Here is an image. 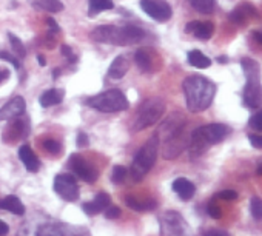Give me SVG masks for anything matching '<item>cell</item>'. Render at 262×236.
Segmentation results:
<instances>
[{
    "label": "cell",
    "mask_w": 262,
    "mask_h": 236,
    "mask_svg": "<svg viewBox=\"0 0 262 236\" xmlns=\"http://www.w3.org/2000/svg\"><path fill=\"white\" fill-rule=\"evenodd\" d=\"M184 94L191 113L204 111L210 106L216 94V85L204 76H190L184 80Z\"/></svg>",
    "instance_id": "cell-1"
},
{
    "label": "cell",
    "mask_w": 262,
    "mask_h": 236,
    "mask_svg": "<svg viewBox=\"0 0 262 236\" xmlns=\"http://www.w3.org/2000/svg\"><path fill=\"white\" fill-rule=\"evenodd\" d=\"M91 37L99 44H111V45H133L141 42L145 37V33L139 27L126 25V27H113V25H102L97 27Z\"/></svg>",
    "instance_id": "cell-2"
},
{
    "label": "cell",
    "mask_w": 262,
    "mask_h": 236,
    "mask_svg": "<svg viewBox=\"0 0 262 236\" xmlns=\"http://www.w3.org/2000/svg\"><path fill=\"white\" fill-rule=\"evenodd\" d=\"M241 67L247 79L244 88V103L248 108H257L262 105V85H260L259 63L250 57H244L241 60Z\"/></svg>",
    "instance_id": "cell-3"
},
{
    "label": "cell",
    "mask_w": 262,
    "mask_h": 236,
    "mask_svg": "<svg viewBox=\"0 0 262 236\" xmlns=\"http://www.w3.org/2000/svg\"><path fill=\"white\" fill-rule=\"evenodd\" d=\"M159 153V139L156 135H153L138 152L133 164H131V175H133L135 181H141L156 164Z\"/></svg>",
    "instance_id": "cell-4"
},
{
    "label": "cell",
    "mask_w": 262,
    "mask_h": 236,
    "mask_svg": "<svg viewBox=\"0 0 262 236\" xmlns=\"http://www.w3.org/2000/svg\"><path fill=\"white\" fill-rule=\"evenodd\" d=\"M165 113V103L159 97H151L145 100L136 114V121H135V132L145 130L151 125H155Z\"/></svg>",
    "instance_id": "cell-5"
},
{
    "label": "cell",
    "mask_w": 262,
    "mask_h": 236,
    "mask_svg": "<svg viewBox=\"0 0 262 236\" xmlns=\"http://www.w3.org/2000/svg\"><path fill=\"white\" fill-rule=\"evenodd\" d=\"M90 106L103 113H117L128 108V99L120 90H108L86 100Z\"/></svg>",
    "instance_id": "cell-6"
},
{
    "label": "cell",
    "mask_w": 262,
    "mask_h": 236,
    "mask_svg": "<svg viewBox=\"0 0 262 236\" xmlns=\"http://www.w3.org/2000/svg\"><path fill=\"white\" fill-rule=\"evenodd\" d=\"M185 125H187V119L182 113H173L170 114L167 119L161 124L159 130L155 133L159 139V145L179 136L181 133H184L185 130Z\"/></svg>",
    "instance_id": "cell-7"
},
{
    "label": "cell",
    "mask_w": 262,
    "mask_h": 236,
    "mask_svg": "<svg viewBox=\"0 0 262 236\" xmlns=\"http://www.w3.org/2000/svg\"><path fill=\"white\" fill-rule=\"evenodd\" d=\"M161 236H191V230L179 213L167 211L161 218Z\"/></svg>",
    "instance_id": "cell-8"
},
{
    "label": "cell",
    "mask_w": 262,
    "mask_h": 236,
    "mask_svg": "<svg viewBox=\"0 0 262 236\" xmlns=\"http://www.w3.org/2000/svg\"><path fill=\"white\" fill-rule=\"evenodd\" d=\"M37 236H91L82 225H71L67 222H47L39 225Z\"/></svg>",
    "instance_id": "cell-9"
},
{
    "label": "cell",
    "mask_w": 262,
    "mask_h": 236,
    "mask_svg": "<svg viewBox=\"0 0 262 236\" xmlns=\"http://www.w3.org/2000/svg\"><path fill=\"white\" fill-rule=\"evenodd\" d=\"M54 190L60 198L70 202L77 201L80 195L77 181L73 175H57L54 179Z\"/></svg>",
    "instance_id": "cell-10"
},
{
    "label": "cell",
    "mask_w": 262,
    "mask_h": 236,
    "mask_svg": "<svg viewBox=\"0 0 262 236\" xmlns=\"http://www.w3.org/2000/svg\"><path fill=\"white\" fill-rule=\"evenodd\" d=\"M141 8L156 22H168L173 14L165 0H141Z\"/></svg>",
    "instance_id": "cell-11"
},
{
    "label": "cell",
    "mask_w": 262,
    "mask_h": 236,
    "mask_svg": "<svg viewBox=\"0 0 262 236\" xmlns=\"http://www.w3.org/2000/svg\"><path fill=\"white\" fill-rule=\"evenodd\" d=\"M194 133L210 147V145L222 142L228 136L230 128L227 125H224V124H210V125L196 128Z\"/></svg>",
    "instance_id": "cell-12"
},
{
    "label": "cell",
    "mask_w": 262,
    "mask_h": 236,
    "mask_svg": "<svg viewBox=\"0 0 262 236\" xmlns=\"http://www.w3.org/2000/svg\"><path fill=\"white\" fill-rule=\"evenodd\" d=\"M70 168L74 171L76 176L82 178L83 181H86L90 184L96 182V179L99 176L97 170L90 162H86L82 156H79V155H73L70 158Z\"/></svg>",
    "instance_id": "cell-13"
},
{
    "label": "cell",
    "mask_w": 262,
    "mask_h": 236,
    "mask_svg": "<svg viewBox=\"0 0 262 236\" xmlns=\"http://www.w3.org/2000/svg\"><path fill=\"white\" fill-rule=\"evenodd\" d=\"M161 145H162V156L165 159H174L188 147V141H187L185 133H181L179 136H176V138H173V139H170Z\"/></svg>",
    "instance_id": "cell-14"
},
{
    "label": "cell",
    "mask_w": 262,
    "mask_h": 236,
    "mask_svg": "<svg viewBox=\"0 0 262 236\" xmlns=\"http://www.w3.org/2000/svg\"><path fill=\"white\" fill-rule=\"evenodd\" d=\"M24 113H25V100L24 97L17 96L0 110V121H13L16 117L22 116Z\"/></svg>",
    "instance_id": "cell-15"
},
{
    "label": "cell",
    "mask_w": 262,
    "mask_h": 236,
    "mask_svg": "<svg viewBox=\"0 0 262 236\" xmlns=\"http://www.w3.org/2000/svg\"><path fill=\"white\" fill-rule=\"evenodd\" d=\"M111 199L108 193H99L91 202H85L82 205V210L88 214V216H94L100 211H103L108 205H110Z\"/></svg>",
    "instance_id": "cell-16"
},
{
    "label": "cell",
    "mask_w": 262,
    "mask_h": 236,
    "mask_svg": "<svg viewBox=\"0 0 262 236\" xmlns=\"http://www.w3.org/2000/svg\"><path fill=\"white\" fill-rule=\"evenodd\" d=\"M185 31L188 34H194L196 37L207 40V39H210L213 36L214 27H213L211 22H190L185 27Z\"/></svg>",
    "instance_id": "cell-17"
},
{
    "label": "cell",
    "mask_w": 262,
    "mask_h": 236,
    "mask_svg": "<svg viewBox=\"0 0 262 236\" xmlns=\"http://www.w3.org/2000/svg\"><path fill=\"white\" fill-rule=\"evenodd\" d=\"M19 158H20L22 164L25 165V168H27L28 171H31V173L39 171V168H40V162H39V159H37L36 153L31 150V147H30V145H22V147L19 148Z\"/></svg>",
    "instance_id": "cell-18"
},
{
    "label": "cell",
    "mask_w": 262,
    "mask_h": 236,
    "mask_svg": "<svg viewBox=\"0 0 262 236\" xmlns=\"http://www.w3.org/2000/svg\"><path fill=\"white\" fill-rule=\"evenodd\" d=\"M257 16V11L250 5V4H239L237 8H234L230 14V20L241 25V24H245L247 19L250 17H256Z\"/></svg>",
    "instance_id": "cell-19"
},
{
    "label": "cell",
    "mask_w": 262,
    "mask_h": 236,
    "mask_svg": "<svg viewBox=\"0 0 262 236\" xmlns=\"http://www.w3.org/2000/svg\"><path fill=\"white\" fill-rule=\"evenodd\" d=\"M173 190H174V193H176L181 199H184V201L191 199V198L194 196V193H196L194 184L190 182V181L185 179V178H178V179L173 182Z\"/></svg>",
    "instance_id": "cell-20"
},
{
    "label": "cell",
    "mask_w": 262,
    "mask_h": 236,
    "mask_svg": "<svg viewBox=\"0 0 262 236\" xmlns=\"http://www.w3.org/2000/svg\"><path fill=\"white\" fill-rule=\"evenodd\" d=\"M128 68H129V62L125 56H117L111 65H110V70H108V77L110 79H114V80H119L122 79L126 73H128Z\"/></svg>",
    "instance_id": "cell-21"
},
{
    "label": "cell",
    "mask_w": 262,
    "mask_h": 236,
    "mask_svg": "<svg viewBox=\"0 0 262 236\" xmlns=\"http://www.w3.org/2000/svg\"><path fill=\"white\" fill-rule=\"evenodd\" d=\"M0 210H7L10 213H14L17 216H24L25 214V205L24 202L14 196V195H10L4 199H0Z\"/></svg>",
    "instance_id": "cell-22"
},
{
    "label": "cell",
    "mask_w": 262,
    "mask_h": 236,
    "mask_svg": "<svg viewBox=\"0 0 262 236\" xmlns=\"http://www.w3.org/2000/svg\"><path fill=\"white\" fill-rule=\"evenodd\" d=\"M65 93L62 90H57V88H53V90H47L42 96H40V105L43 108H48V106H54L57 103L62 102Z\"/></svg>",
    "instance_id": "cell-23"
},
{
    "label": "cell",
    "mask_w": 262,
    "mask_h": 236,
    "mask_svg": "<svg viewBox=\"0 0 262 236\" xmlns=\"http://www.w3.org/2000/svg\"><path fill=\"white\" fill-rule=\"evenodd\" d=\"M33 7L47 13H60L63 10V4L60 0H33Z\"/></svg>",
    "instance_id": "cell-24"
},
{
    "label": "cell",
    "mask_w": 262,
    "mask_h": 236,
    "mask_svg": "<svg viewBox=\"0 0 262 236\" xmlns=\"http://www.w3.org/2000/svg\"><path fill=\"white\" fill-rule=\"evenodd\" d=\"M125 202L129 208H133L136 211H147V210H155L156 208V201L153 199H147V201H139L136 198H131V196H126L125 198Z\"/></svg>",
    "instance_id": "cell-25"
},
{
    "label": "cell",
    "mask_w": 262,
    "mask_h": 236,
    "mask_svg": "<svg viewBox=\"0 0 262 236\" xmlns=\"http://www.w3.org/2000/svg\"><path fill=\"white\" fill-rule=\"evenodd\" d=\"M188 62H190V65H193L196 68H201V70L208 68L211 65V60L204 53H201L198 50H193V51L188 53Z\"/></svg>",
    "instance_id": "cell-26"
},
{
    "label": "cell",
    "mask_w": 262,
    "mask_h": 236,
    "mask_svg": "<svg viewBox=\"0 0 262 236\" xmlns=\"http://www.w3.org/2000/svg\"><path fill=\"white\" fill-rule=\"evenodd\" d=\"M135 60H136L138 67H139L144 73H147V71L151 70V56H150V51H148V50H145V48L138 50L136 54H135Z\"/></svg>",
    "instance_id": "cell-27"
},
{
    "label": "cell",
    "mask_w": 262,
    "mask_h": 236,
    "mask_svg": "<svg viewBox=\"0 0 262 236\" xmlns=\"http://www.w3.org/2000/svg\"><path fill=\"white\" fill-rule=\"evenodd\" d=\"M88 7H90V16H94V14L113 10L114 4H113V0H90Z\"/></svg>",
    "instance_id": "cell-28"
},
{
    "label": "cell",
    "mask_w": 262,
    "mask_h": 236,
    "mask_svg": "<svg viewBox=\"0 0 262 236\" xmlns=\"http://www.w3.org/2000/svg\"><path fill=\"white\" fill-rule=\"evenodd\" d=\"M191 5L202 14H211L214 10V0H191Z\"/></svg>",
    "instance_id": "cell-29"
},
{
    "label": "cell",
    "mask_w": 262,
    "mask_h": 236,
    "mask_svg": "<svg viewBox=\"0 0 262 236\" xmlns=\"http://www.w3.org/2000/svg\"><path fill=\"white\" fill-rule=\"evenodd\" d=\"M8 39H10V42H11V47H13L14 54H16L17 57H25V56H27V51H25V45L22 44V40H20L17 36H14L13 33L8 34Z\"/></svg>",
    "instance_id": "cell-30"
},
{
    "label": "cell",
    "mask_w": 262,
    "mask_h": 236,
    "mask_svg": "<svg viewBox=\"0 0 262 236\" xmlns=\"http://www.w3.org/2000/svg\"><path fill=\"white\" fill-rule=\"evenodd\" d=\"M125 178H126V170H125V167L116 165V167L113 168V171H111V182L119 185V184H122V182L125 181Z\"/></svg>",
    "instance_id": "cell-31"
},
{
    "label": "cell",
    "mask_w": 262,
    "mask_h": 236,
    "mask_svg": "<svg viewBox=\"0 0 262 236\" xmlns=\"http://www.w3.org/2000/svg\"><path fill=\"white\" fill-rule=\"evenodd\" d=\"M251 214L254 219L260 221L262 219V199L259 198H251Z\"/></svg>",
    "instance_id": "cell-32"
},
{
    "label": "cell",
    "mask_w": 262,
    "mask_h": 236,
    "mask_svg": "<svg viewBox=\"0 0 262 236\" xmlns=\"http://www.w3.org/2000/svg\"><path fill=\"white\" fill-rule=\"evenodd\" d=\"M37 228H39V225H33V221L27 222L25 225H22L17 236H37Z\"/></svg>",
    "instance_id": "cell-33"
},
{
    "label": "cell",
    "mask_w": 262,
    "mask_h": 236,
    "mask_svg": "<svg viewBox=\"0 0 262 236\" xmlns=\"http://www.w3.org/2000/svg\"><path fill=\"white\" fill-rule=\"evenodd\" d=\"M250 127L256 132H262V110L254 113L251 117H250V121H248Z\"/></svg>",
    "instance_id": "cell-34"
},
{
    "label": "cell",
    "mask_w": 262,
    "mask_h": 236,
    "mask_svg": "<svg viewBox=\"0 0 262 236\" xmlns=\"http://www.w3.org/2000/svg\"><path fill=\"white\" fill-rule=\"evenodd\" d=\"M43 148L48 152V153H59L60 152V144L56 141V139H45L43 141Z\"/></svg>",
    "instance_id": "cell-35"
},
{
    "label": "cell",
    "mask_w": 262,
    "mask_h": 236,
    "mask_svg": "<svg viewBox=\"0 0 262 236\" xmlns=\"http://www.w3.org/2000/svg\"><path fill=\"white\" fill-rule=\"evenodd\" d=\"M0 59L2 60H7V62H10V63H13L14 65V68H20V62L17 60V57L14 56V54H10V53H5V51H0Z\"/></svg>",
    "instance_id": "cell-36"
},
{
    "label": "cell",
    "mask_w": 262,
    "mask_h": 236,
    "mask_svg": "<svg viewBox=\"0 0 262 236\" xmlns=\"http://www.w3.org/2000/svg\"><path fill=\"white\" fill-rule=\"evenodd\" d=\"M60 53H62V54H63V56H65L68 60H70V63H74V62L77 60L76 54L73 53V50H71L68 45H62V47H60Z\"/></svg>",
    "instance_id": "cell-37"
},
{
    "label": "cell",
    "mask_w": 262,
    "mask_h": 236,
    "mask_svg": "<svg viewBox=\"0 0 262 236\" xmlns=\"http://www.w3.org/2000/svg\"><path fill=\"white\" fill-rule=\"evenodd\" d=\"M208 214L213 218V219H219L221 216H222V211H221V208L214 204V202H211V204H208Z\"/></svg>",
    "instance_id": "cell-38"
},
{
    "label": "cell",
    "mask_w": 262,
    "mask_h": 236,
    "mask_svg": "<svg viewBox=\"0 0 262 236\" xmlns=\"http://www.w3.org/2000/svg\"><path fill=\"white\" fill-rule=\"evenodd\" d=\"M219 198L224 199V201H234L237 198V193L234 190H224L219 193Z\"/></svg>",
    "instance_id": "cell-39"
},
{
    "label": "cell",
    "mask_w": 262,
    "mask_h": 236,
    "mask_svg": "<svg viewBox=\"0 0 262 236\" xmlns=\"http://www.w3.org/2000/svg\"><path fill=\"white\" fill-rule=\"evenodd\" d=\"M248 139H250V144H251L254 148L262 150V135H250Z\"/></svg>",
    "instance_id": "cell-40"
},
{
    "label": "cell",
    "mask_w": 262,
    "mask_h": 236,
    "mask_svg": "<svg viewBox=\"0 0 262 236\" xmlns=\"http://www.w3.org/2000/svg\"><path fill=\"white\" fill-rule=\"evenodd\" d=\"M105 216H106V219H117V218L120 216V208H117V207H110V208L105 211Z\"/></svg>",
    "instance_id": "cell-41"
},
{
    "label": "cell",
    "mask_w": 262,
    "mask_h": 236,
    "mask_svg": "<svg viewBox=\"0 0 262 236\" xmlns=\"http://www.w3.org/2000/svg\"><path fill=\"white\" fill-rule=\"evenodd\" d=\"M88 144H90L88 136H86L85 133H79V136H77V145H79L80 148H83V147H86Z\"/></svg>",
    "instance_id": "cell-42"
},
{
    "label": "cell",
    "mask_w": 262,
    "mask_h": 236,
    "mask_svg": "<svg viewBox=\"0 0 262 236\" xmlns=\"http://www.w3.org/2000/svg\"><path fill=\"white\" fill-rule=\"evenodd\" d=\"M47 24H48V27H50V31H53L54 34L59 33L60 28H59V25L56 24V20H54L53 17H48V19H47Z\"/></svg>",
    "instance_id": "cell-43"
},
{
    "label": "cell",
    "mask_w": 262,
    "mask_h": 236,
    "mask_svg": "<svg viewBox=\"0 0 262 236\" xmlns=\"http://www.w3.org/2000/svg\"><path fill=\"white\" fill-rule=\"evenodd\" d=\"M10 70H7V68H0V83H4V82H7L8 79H10Z\"/></svg>",
    "instance_id": "cell-44"
},
{
    "label": "cell",
    "mask_w": 262,
    "mask_h": 236,
    "mask_svg": "<svg viewBox=\"0 0 262 236\" xmlns=\"http://www.w3.org/2000/svg\"><path fill=\"white\" fill-rule=\"evenodd\" d=\"M204 236H230V234L227 231H224V230H210Z\"/></svg>",
    "instance_id": "cell-45"
},
{
    "label": "cell",
    "mask_w": 262,
    "mask_h": 236,
    "mask_svg": "<svg viewBox=\"0 0 262 236\" xmlns=\"http://www.w3.org/2000/svg\"><path fill=\"white\" fill-rule=\"evenodd\" d=\"M8 231H10L8 224H7V222H4V221H0V236H7V234H8Z\"/></svg>",
    "instance_id": "cell-46"
},
{
    "label": "cell",
    "mask_w": 262,
    "mask_h": 236,
    "mask_svg": "<svg viewBox=\"0 0 262 236\" xmlns=\"http://www.w3.org/2000/svg\"><path fill=\"white\" fill-rule=\"evenodd\" d=\"M254 39L262 45V31H256V33H254Z\"/></svg>",
    "instance_id": "cell-47"
},
{
    "label": "cell",
    "mask_w": 262,
    "mask_h": 236,
    "mask_svg": "<svg viewBox=\"0 0 262 236\" xmlns=\"http://www.w3.org/2000/svg\"><path fill=\"white\" fill-rule=\"evenodd\" d=\"M37 62H39L42 67H45V57H43L42 54H39V56H37Z\"/></svg>",
    "instance_id": "cell-48"
},
{
    "label": "cell",
    "mask_w": 262,
    "mask_h": 236,
    "mask_svg": "<svg viewBox=\"0 0 262 236\" xmlns=\"http://www.w3.org/2000/svg\"><path fill=\"white\" fill-rule=\"evenodd\" d=\"M257 175H259V176H262V164L257 167Z\"/></svg>",
    "instance_id": "cell-49"
},
{
    "label": "cell",
    "mask_w": 262,
    "mask_h": 236,
    "mask_svg": "<svg viewBox=\"0 0 262 236\" xmlns=\"http://www.w3.org/2000/svg\"><path fill=\"white\" fill-rule=\"evenodd\" d=\"M60 74V70H54V77H57Z\"/></svg>",
    "instance_id": "cell-50"
},
{
    "label": "cell",
    "mask_w": 262,
    "mask_h": 236,
    "mask_svg": "<svg viewBox=\"0 0 262 236\" xmlns=\"http://www.w3.org/2000/svg\"><path fill=\"white\" fill-rule=\"evenodd\" d=\"M190 2H191V0H190Z\"/></svg>",
    "instance_id": "cell-51"
}]
</instances>
